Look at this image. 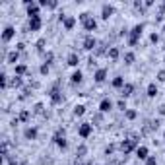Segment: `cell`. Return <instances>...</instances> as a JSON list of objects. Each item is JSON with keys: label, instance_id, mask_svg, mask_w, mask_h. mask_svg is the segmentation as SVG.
<instances>
[{"label": "cell", "instance_id": "1", "mask_svg": "<svg viewBox=\"0 0 165 165\" xmlns=\"http://www.w3.org/2000/svg\"><path fill=\"white\" fill-rule=\"evenodd\" d=\"M52 140H55V144H57L60 150H66V146H68V142H66V136H64V132L58 130L55 136H52Z\"/></svg>", "mask_w": 165, "mask_h": 165}, {"label": "cell", "instance_id": "2", "mask_svg": "<svg viewBox=\"0 0 165 165\" xmlns=\"http://www.w3.org/2000/svg\"><path fill=\"white\" fill-rule=\"evenodd\" d=\"M80 19L84 22V27H85V31H93V29L97 27V22H95L93 18H88V14L80 16Z\"/></svg>", "mask_w": 165, "mask_h": 165}, {"label": "cell", "instance_id": "3", "mask_svg": "<svg viewBox=\"0 0 165 165\" xmlns=\"http://www.w3.org/2000/svg\"><path fill=\"white\" fill-rule=\"evenodd\" d=\"M91 132H93V124H90V123H84L80 126V130H78V134H80L82 138H88L91 134Z\"/></svg>", "mask_w": 165, "mask_h": 165}, {"label": "cell", "instance_id": "4", "mask_svg": "<svg viewBox=\"0 0 165 165\" xmlns=\"http://www.w3.org/2000/svg\"><path fill=\"white\" fill-rule=\"evenodd\" d=\"M142 31H144V25H136V27L132 29V37H130V45H136L138 43V37L142 35Z\"/></svg>", "mask_w": 165, "mask_h": 165}, {"label": "cell", "instance_id": "5", "mask_svg": "<svg viewBox=\"0 0 165 165\" xmlns=\"http://www.w3.org/2000/svg\"><path fill=\"white\" fill-rule=\"evenodd\" d=\"M41 25H43L41 16H37V18H29V29H31V31H39Z\"/></svg>", "mask_w": 165, "mask_h": 165}, {"label": "cell", "instance_id": "6", "mask_svg": "<svg viewBox=\"0 0 165 165\" xmlns=\"http://www.w3.org/2000/svg\"><path fill=\"white\" fill-rule=\"evenodd\" d=\"M14 35H16V29L12 27V25H8V27L4 29V33H2V41H12V39H14Z\"/></svg>", "mask_w": 165, "mask_h": 165}, {"label": "cell", "instance_id": "7", "mask_svg": "<svg viewBox=\"0 0 165 165\" xmlns=\"http://www.w3.org/2000/svg\"><path fill=\"white\" fill-rule=\"evenodd\" d=\"M111 109H113V101H111V99H103V101L99 103V111H101V113H109Z\"/></svg>", "mask_w": 165, "mask_h": 165}, {"label": "cell", "instance_id": "8", "mask_svg": "<svg viewBox=\"0 0 165 165\" xmlns=\"http://www.w3.org/2000/svg\"><path fill=\"white\" fill-rule=\"evenodd\" d=\"M136 157L138 159H148V148L146 146H140V148H136Z\"/></svg>", "mask_w": 165, "mask_h": 165}, {"label": "cell", "instance_id": "9", "mask_svg": "<svg viewBox=\"0 0 165 165\" xmlns=\"http://www.w3.org/2000/svg\"><path fill=\"white\" fill-rule=\"evenodd\" d=\"M95 45H97V41H95L91 35H88V37H85V41H84V47L88 49V51H91V49H95Z\"/></svg>", "mask_w": 165, "mask_h": 165}, {"label": "cell", "instance_id": "10", "mask_svg": "<svg viewBox=\"0 0 165 165\" xmlns=\"http://www.w3.org/2000/svg\"><path fill=\"white\" fill-rule=\"evenodd\" d=\"M93 78H95V82H103L105 78H107V70H105V68H99V70L95 72Z\"/></svg>", "mask_w": 165, "mask_h": 165}, {"label": "cell", "instance_id": "11", "mask_svg": "<svg viewBox=\"0 0 165 165\" xmlns=\"http://www.w3.org/2000/svg\"><path fill=\"white\" fill-rule=\"evenodd\" d=\"M113 12H115L113 6H107V4H105V6H103V16H101V18H103V19H109L111 16H113Z\"/></svg>", "mask_w": 165, "mask_h": 165}, {"label": "cell", "instance_id": "12", "mask_svg": "<svg viewBox=\"0 0 165 165\" xmlns=\"http://www.w3.org/2000/svg\"><path fill=\"white\" fill-rule=\"evenodd\" d=\"M121 148H123L124 154H128V151L134 148V140H126V142H123V146H121Z\"/></svg>", "mask_w": 165, "mask_h": 165}, {"label": "cell", "instance_id": "13", "mask_svg": "<svg viewBox=\"0 0 165 165\" xmlns=\"http://www.w3.org/2000/svg\"><path fill=\"white\" fill-rule=\"evenodd\" d=\"M70 82H72V84H80V82H82V72H80V70H76L74 74L70 76Z\"/></svg>", "mask_w": 165, "mask_h": 165}, {"label": "cell", "instance_id": "14", "mask_svg": "<svg viewBox=\"0 0 165 165\" xmlns=\"http://www.w3.org/2000/svg\"><path fill=\"white\" fill-rule=\"evenodd\" d=\"M78 62H80V57H78L76 52H72L70 57H68V64L70 66H78Z\"/></svg>", "mask_w": 165, "mask_h": 165}, {"label": "cell", "instance_id": "15", "mask_svg": "<svg viewBox=\"0 0 165 165\" xmlns=\"http://www.w3.org/2000/svg\"><path fill=\"white\" fill-rule=\"evenodd\" d=\"M156 95H157V85L150 84V85H148V97H156Z\"/></svg>", "mask_w": 165, "mask_h": 165}, {"label": "cell", "instance_id": "16", "mask_svg": "<svg viewBox=\"0 0 165 165\" xmlns=\"http://www.w3.org/2000/svg\"><path fill=\"white\" fill-rule=\"evenodd\" d=\"M113 85H115V88H124V85H126V84H124V78L117 76V78L113 80Z\"/></svg>", "mask_w": 165, "mask_h": 165}, {"label": "cell", "instance_id": "17", "mask_svg": "<svg viewBox=\"0 0 165 165\" xmlns=\"http://www.w3.org/2000/svg\"><path fill=\"white\" fill-rule=\"evenodd\" d=\"M132 91H134V85H132V84H126V85L123 88V95H124V97H128Z\"/></svg>", "mask_w": 165, "mask_h": 165}, {"label": "cell", "instance_id": "18", "mask_svg": "<svg viewBox=\"0 0 165 165\" xmlns=\"http://www.w3.org/2000/svg\"><path fill=\"white\" fill-rule=\"evenodd\" d=\"M35 136H37V130H35V128H27V130H25V138H27V140H33Z\"/></svg>", "mask_w": 165, "mask_h": 165}, {"label": "cell", "instance_id": "19", "mask_svg": "<svg viewBox=\"0 0 165 165\" xmlns=\"http://www.w3.org/2000/svg\"><path fill=\"white\" fill-rule=\"evenodd\" d=\"M84 113H85V107H84V105H76V107H74V115H76V117H82Z\"/></svg>", "mask_w": 165, "mask_h": 165}, {"label": "cell", "instance_id": "20", "mask_svg": "<svg viewBox=\"0 0 165 165\" xmlns=\"http://www.w3.org/2000/svg\"><path fill=\"white\" fill-rule=\"evenodd\" d=\"M74 24H76V18H66L64 19V27L66 29H72V27H74Z\"/></svg>", "mask_w": 165, "mask_h": 165}, {"label": "cell", "instance_id": "21", "mask_svg": "<svg viewBox=\"0 0 165 165\" xmlns=\"http://www.w3.org/2000/svg\"><path fill=\"white\" fill-rule=\"evenodd\" d=\"M107 55H109L111 58H113V60H117V58H118V49H117V47L109 49V52H107Z\"/></svg>", "mask_w": 165, "mask_h": 165}, {"label": "cell", "instance_id": "22", "mask_svg": "<svg viewBox=\"0 0 165 165\" xmlns=\"http://www.w3.org/2000/svg\"><path fill=\"white\" fill-rule=\"evenodd\" d=\"M124 60H126V64H132V62H134V52H126V55H124Z\"/></svg>", "mask_w": 165, "mask_h": 165}, {"label": "cell", "instance_id": "23", "mask_svg": "<svg viewBox=\"0 0 165 165\" xmlns=\"http://www.w3.org/2000/svg\"><path fill=\"white\" fill-rule=\"evenodd\" d=\"M146 165H157V159H156V156H150L146 159Z\"/></svg>", "mask_w": 165, "mask_h": 165}, {"label": "cell", "instance_id": "24", "mask_svg": "<svg viewBox=\"0 0 165 165\" xmlns=\"http://www.w3.org/2000/svg\"><path fill=\"white\" fill-rule=\"evenodd\" d=\"M124 115H126V118H136V111H124Z\"/></svg>", "mask_w": 165, "mask_h": 165}, {"label": "cell", "instance_id": "25", "mask_svg": "<svg viewBox=\"0 0 165 165\" xmlns=\"http://www.w3.org/2000/svg\"><path fill=\"white\" fill-rule=\"evenodd\" d=\"M16 60H18V52H12V55L8 57V62H12V64H14Z\"/></svg>", "mask_w": 165, "mask_h": 165}, {"label": "cell", "instance_id": "26", "mask_svg": "<svg viewBox=\"0 0 165 165\" xmlns=\"http://www.w3.org/2000/svg\"><path fill=\"white\" fill-rule=\"evenodd\" d=\"M12 85H14V88H19V85H22V80H19V78H16V80L12 82Z\"/></svg>", "mask_w": 165, "mask_h": 165}, {"label": "cell", "instance_id": "27", "mask_svg": "<svg viewBox=\"0 0 165 165\" xmlns=\"http://www.w3.org/2000/svg\"><path fill=\"white\" fill-rule=\"evenodd\" d=\"M157 80H159V82H165V72H163V70L157 74Z\"/></svg>", "mask_w": 165, "mask_h": 165}, {"label": "cell", "instance_id": "28", "mask_svg": "<svg viewBox=\"0 0 165 165\" xmlns=\"http://www.w3.org/2000/svg\"><path fill=\"white\" fill-rule=\"evenodd\" d=\"M16 72H18V74H24V72H25V66H16Z\"/></svg>", "mask_w": 165, "mask_h": 165}, {"label": "cell", "instance_id": "29", "mask_svg": "<svg viewBox=\"0 0 165 165\" xmlns=\"http://www.w3.org/2000/svg\"><path fill=\"white\" fill-rule=\"evenodd\" d=\"M118 109H121V111H126V103H124V101H118Z\"/></svg>", "mask_w": 165, "mask_h": 165}, {"label": "cell", "instance_id": "30", "mask_svg": "<svg viewBox=\"0 0 165 165\" xmlns=\"http://www.w3.org/2000/svg\"><path fill=\"white\" fill-rule=\"evenodd\" d=\"M47 72H49V66L43 64V66H41V74H47Z\"/></svg>", "mask_w": 165, "mask_h": 165}, {"label": "cell", "instance_id": "31", "mask_svg": "<svg viewBox=\"0 0 165 165\" xmlns=\"http://www.w3.org/2000/svg\"><path fill=\"white\" fill-rule=\"evenodd\" d=\"M19 117H22V121H27V117H29V113H27V111H24V113L19 115Z\"/></svg>", "mask_w": 165, "mask_h": 165}, {"label": "cell", "instance_id": "32", "mask_svg": "<svg viewBox=\"0 0 165 165\" xmlns=\"http://www.w3.org/2000/svg\"><path fill=\"white\" fill-rule=\"evenodd\" d=\"M161 8H163V12H165V4H163V6H161Z\"/></svg>", "mask_w": 165, "mask_h": 165}]
</instances>
